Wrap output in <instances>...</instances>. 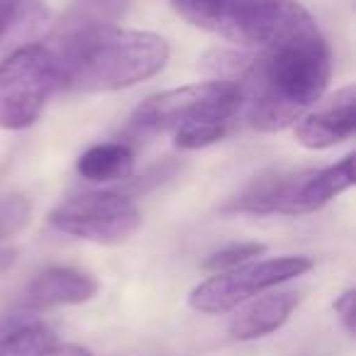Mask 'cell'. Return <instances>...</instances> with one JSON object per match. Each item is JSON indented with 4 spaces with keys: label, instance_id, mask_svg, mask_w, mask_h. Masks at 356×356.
Listing matches in <instances>:
<instances>
[{
    "label": "cell",
    "instance_id": "obj_15",
    "mask_svg": "<svg viewBox=\"0 0 356 356\" xmlns=\"http://www.w3.org/2000/svg\"><path fill=\"white\" fill-rule=\"evenodd\" d=\"M59 344L56 334L44 325H25L0 334V356H49Z\"/></svg>",
    "mask_w": 356,
    "mask_h": 356
},
{
    "label": "cell",
    "instance_id": "obj_8",
    "mask_svg": "<svg viewBox=\"0 0 356 356\" xmlns=\"http://www.w3.org/2000/svg\"><path fill=\"white\" fill-rule=\"evenodd\" d=\"M315 110H307L296 124L298 144L312 152L337 147L354 137L356 132V86L349 83L332 93L327 100L312 105Z\"/></svg>",
    "mask_w": 356,
    "mask_h": 356
},
{
    "label": "cell",
    "instance_id": "obj_9",
    "mask_svg": "<svg viewBox=\"0 0 356 356\" xmlns=\"http://www.w3.org/2000/svg\"><path fill=\"white\" fill-rule=\"evenodd\" d=\"M298 302H300V296L296 291H273L271 288L247 300L244 307H239L229 322V337L237 341H252L273 334L291 320Z\"/></svg>",
    "mask_w": 356,
    "mask_h": 356
},
{
    "label": "cell",
    "instance_id": "obj_5",
    "mask_svg": "<svg viewBox=\"0 0 356 356\" xmlns=\"http://www.w3.org/2000/svg\"><path fill=\"white\" fill-rule=\"evenodd\" d=\"M205 115H237L242 120V90L232 81H205L181 88L149 95L132 113V127L137 132H163L193 122Z\"/></svg>",
    "mask_w": 356,
    "mask_h": 356
},
{
    "label": "cell",
    "instance_id": "obj_6",
    "mask_svg": "<svg viewBox=\"0 0 356 356\" xmlns=\"http://www.w3.org/2000/svg\"><path fill=\"white\" fill-rule=\"evenodd\" d=\"M49 225L64 234L86 242L122 244L142 225L134 198L120 191H90L59 203L49 213Z\"/></svg>",
    "mask_w": 356,
    "mask_h": 356
},
{
    "label": "cell",
    "instance_id": "obj_1",
    "mask_svg": "<svg viewBox=\"0 0 356 356\" xmlns=\"http://www.w3.org/2000/svg\"><path fill=\"white\" fill-rule=\"evenodd\" d=\"M332 49L307 15L286 35L259 47L257 54H239L232 83L242 90V122L259 132L293 127L330 86Z\"/></svg>",
    "mask_w": 356,
    "mask_h": 356
},
{
    "label": "cell",
    "instance_id": "obj_13",
    "mask_svg": "<svg viewBox=\"0 0 356 356\" xmlns=\"http://www.w3.org/2000/svg\"><path fill=\"white\" fill-rule=\"evenodd\" d=\"M168 3L191 25L208 30L225 40L252 0H168Z\"/></svg>",
    "mask_w": 356,
    "mask_h": 356
},
{
    "label": "cell",
    "instance_id": "obj_14",
    "mask_svg": "<svg viewBox=\"0 0 356 356\" xmlns=\"http://www.w3.org/2000/svg\"><path fill=\"white\" fill-rule=\"evenodd\" d=\"M242 120L237 115H205L193 122H186L173 129V144L181 152H195L205 149L215 142H222L227 134L239 127Z\"/></svg>",
    "mask_w": 356,
    "mask_h": 356
},
{
    "label": "cell",
    "instance_id": "obj_17",
    "mask_svg": "<svg viewBox=\"0 0 356 356\" xmlns=\"http://www.w3.org/2000/svg\"><path fill=\"white\" fill-rule=\"evenodd\" d=\"M47 10H42L40 0H0V40L8 37L13 30L25 20H42Z\"/></svg>",
    "mask_w": 356,
    "mask_h": 356
},
{
    "label": "cell",
    "instance_id": "obj_21",
    "mask_svg": "<svg viewBox=\"0 0 356 356\" xmlns=\"http://www.w3.org/2000/svg\"><path fill=\"white\" fill-rule=\"evenodd\" d=\"M17 261V249H0V273L10 271Z\"/></svg>",
    "mask_w": 356,
    "mask_h": 356
},
{
    "label": "cell",
    "instance_id": "obj_2",
    "mask_svg": "<svg viewBox=\"0 0 356 356\" xmlns=\"http://www.w3.org/2000/svg\"><path fill=\"white\" fill-rule=\"evenodd\" d=\"M54 42L59 90L66 93L132 88L154 79L171 56V47L161 35L115 22L56 27Z\"/></svg>",
    "mask_w": 356,
    "mask_h": 356
},
{
    "label": "cell",
    "instance_id": "obj_18",
    "mask_svg": "<svg viewBox=\"0 0 356 356\" xmlns=\"http://www.w3.org/2000/svg\"><path fill=\"white\" fill-rule=\"evenodd\" d=\"M30 218L32 203L25 195H8V198L0 200V242L25 229Z\"/></svg>",
    "mask_w": 356,
    "mask_h": 356
},
{
    "label": "cell",
    "instance_id": "obj_19",
    "mask_svg": "<svg viewBox=\"0 0 356 356\" xmlns=\"http://www.w3.org/2000/svg\"><path fill=\"white\" fill-rule=\"evenodd\" d=\"M354 300H356L354 288H346V291L341 293V296L334 300V305H332V307H334V312H337V317H339V322L344 325V330H346V334H349V337H354V330H356Z\"/></svg>",
    "mask_w": 356,
    "mask_h": 356
},
{
    "label": "cell",
    "instance_id": "obj_16",
    "mask_svg": "<svg viewBox=\"0 0 356 356\" xmlns=\"http://www.w3.org/2000/svg\"><path fill=\"white\" fill-rule=\"evenodd\" d=\"M261 254H266V244L261 242H237V244H227V247L213 252L208 259L203 261V268L210 273H222L229 268H237L247 261H254Z\"/></svg>",
    "mask_w": 356,
    "mask_h": 356
},
{
    "label": "cell",
    "instance_id": "obj_4",
    "mask_svg": "<svg viewBox=\"0 0 356 356\" xmlns=\"http://www.w3.org/2000/svg\"><path fill=\"white\" fill-rule=\"evenodd\" d=\"M310 268L312 259L307 257L254 259L229 271L213 273L208 281L198 283L191 291L188 305L203 315H222L281 283L302 276Z\"/></svg>",
    "mask_w": 356,
    "mask_h": 356
},
{
    "label": "cell",
    "instance_id": "obj_11",
    "mask_svg": "<svg viewBox=\"0 0 356 356\" xmlns=\"http://www.w3.org/2000/svg\"><path fill=\"white\" fill-rule=\"evenodd\" d=\"M354 186V154H346L337 163L325 168H312L298 193V213L310 215L349 191Z\"/></svg>",
    "mask_w": 356,
    "mask_h": 356
},
{
    "label": "cell",
    "instance_id": "obj_7",
    "mask_svg": "<svg viewBox=\"0 0 356 356\" xmlns=\"http://www.w3.org/2000/svg\"><path fill=\"white\" fill-rule=\"evenodd\" d=\"M312 168L302 171H268L252 178L234 198L222 205L225 215H254V218H271L288 215L298 218V193Z\"/></svg>",
    "mask_w": 356,
    "mask_h": 356
},
{
    "label": "cell",
    "instance_id": "obj_3",
    "mask_svg": "<svg viewBox=\"0 0 356 356\" xmlns=\"http://www.w3.org/2000/svg\"><path fill=\"white\" fill-rule=\"evenodd\" d=\"M59 93V61L49 44H22L0 61V129H25Z\"/></svg>",
    "mask_w": 356,
    "mask_h": 356
},
{
    "label": "cell",
    "instance_id": "obj_10",
    "mask_svg": "<svg viewBox=\"0 0 356 356\" xmlns=\"http://www.w3.org/2000/svg\"><path fill=\"white\" fill-rule=\"evenodd\" d=\"M100 283L90 273L69 266H51L30 283L25 302L32 310H51L61 305H83L93 300Z\"/></svg>",
    "mask_w": 356,
    "mask_h": 356
},
{
    "label": "cell",
    "instance_id": "obj_12",
    "mask_svg": "<svg viewBox=\"0 0 356 356\" xmlns=\"http://www.w3.org/2000/svg\"><path fill=\"white\" fill-rule=\"evenodd\" d=\"M134 152L127 142H100L88 147L76 161V171L90 184H110L132 176Z\"/></svg>",
    "mask_w": 356,
    "mask_h": 356
},
{
    "label": "cell",
    "instance_id": "obj_20",
    "mask_svg": "<svg viewBox=\"0 0 356 356\" xmlns=\"http://www.w3.org/2000/svg\"><path fill=\"white\" fill-rule=\"evenodd\" d=\"M49 356H93V354H90V349L79 346V344H64V346L56 344Z\"/></svg>",
    "mask_w": 356,
    "mask_h": 356
}]
</instances>
